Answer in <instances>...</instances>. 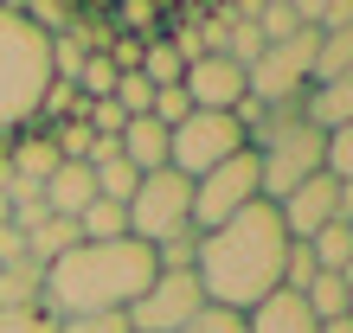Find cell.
Masks as SVG:
<instances>
[{
  "mask_svg": "<svg viewBox=\"0 0 353 333\" xmlns=\"http://www.w3.org/2000/svg\"><path fill=\"white\" fill-rule=\"evenodd\" d=\"M283 257H289V231L276 218V205H244L232 224L205 231L193 250V282L212 308H232V314H251L263 295L283 288Z\"/></svg>",
  "mask_w": 353,
  "mask_h": 333,
  "instance_id": "cell-1",
  "label": "cell"
},
{
  "mask_svg": "<svg viewBox=\"0 0 353 333\" xmlns=\"http://www.w3.org/2000/svg\"><path fill=\"white\" fill-rule=\"evenodd\" d=\"M154 282V250L135 237L116 244H77L58 263H46V295L39 314L65 321V314H129V301Z\"/></svg>",
  "mask_w": 353,
  "mask_h": 333,
  "instance_id": "cell-2",
  "label": "cell"
},
{
  "mask_svg": "<svg viewBox=\"0 0 353 333\" xmlns=\"http://www.w3.org/2000/svg\"><path fill=\"white\" fill-rule=\"evenodd\" d=\"M52 90V39L19 7H0V135L32 129Z\"/></svg>",
  "mask_w": 353,
  "mask_h": 333,
  "instance_id": "cell-3",
  "label": "cell"
},
{
  "mask_svg": "<svg viewBox=\"0 0 353 333\" xmlns=\"http://www.w3.org/2000/svg\"><path fill=\"white\" fill-rule=\"evenodd\" d=\"M321 129L302 122L296 109H270L263 129L251 135V154H257V180H263V205H283L302 180L321 173Z\"/></svg>",
  "mask_w": 353,
  "mask_h": 333,
  "instance_id": "cell-4",
  "label": "cell"
},
{
  "mask_svg": "<svg viewBox=\"0 0 353 333\" xmlns=\"http://www.w3.org/2000/svg\"><path fill=\"white\" fill-rule=\"evenodd\" d=\"M122 218H129V237L135 244H168L174 231H193V180L174 173V166H161V173H141L135 199L122 205Z\"/></svg>",
  "mask_w": 353,
  "mask_h": 333,
  "instance_id": "cell-5",
  "label": "cell"
},
{
  "mask_svg": "<svg viewBox=\"0 0 353 333\" xmlns=\"http://www.w3.org/2000/svg\"><path fill=\"white\" fill-rule=\"evenodd\" d=\"M315 45H321V39L308 26L296 39H283V45H263V58L244 71V90H251L263 109H296L302 90L315 83Z\"/></svg>",
  "mask_w": 353,
  "mask_h": 333,
  "instance_id": "cell-6",
  "label": "cell"
},
{
  "mask_svg": "<svg viewBox=\"0 0 353 333\" xmlns=\"http://www.w3.org/2000/svg\"><path fill=\"white\" fill-rule=\"evenodd\" d=\"M263 199V180H257V154L244 148L232 160H219L212 173H199L193 180V231H219V224H232L244 205H257Z\"/></svg>",
  "mask_w": 353,
  "mask_h": 333,
  "instance_id": "cell-7",
  "label": "cell"
},
{
  "mask_svg": "<svg viewBox=\"0 0 353 333\" xmlns=\"http://www.w3.org/2000/svg\"><path fill=\"white\" fill-rule=\"evenodd\" d=\"M232 154H244V129L232 122V109H193V116L168 135V166H174V173H186V180L212 173V166L232 160Z\"/></svg>",
  "mask_w": 353,
  "mask_h": 333,
  "instance_id": "cell-8",
  "label": "cell"
},
{
  "mask_svg": "<svg viewBox=\"0 0 353 333\" xmlns=\"http://www.w3.org/2000/svg\"><path fill=\"white\" fill-rule=\"evenodd\" d=\"M205 308L193 269H154V282L129 301V333H180Z\"/></svg>",
  "mask_w": 353,
  "mask_h": 333,
  "instance_id": "cell-9",
  "label": "cell"
},
{
  "mask_svg": "<svg viewBox=\"0 0 353 333\" xmlns=\"http://www.w3.org/2000/svg\"><path fill=\"white\" fill-rule=\"evenodd\" d=\"M334 199H341V180H327V173L302 180L296 193H289V199L276 205V218H283L289 244H308L315 231H327V224H334Z\"/></svg>",
  "mask_w": 353,
  "mask_h": 333,
  "instance_id": "cell-10",
  "label": "cell"
},
{
  "mask_svg": "<svg viewBox=\"0 0 353 333\" xmlns=\"http://www.w3.org/2000/svg\"><path fill=\"white\" fill-rule=\"evenodd\" d=\"M180 90H186V103H193V109H238L244 96V71L232 65V58H199V65H186V77H180Z\"/></svg>",
  "mask_w": 353,
  "mask_h": 333,
  "instance_id": "cell-11",
  "label": "cell"
},
{
  "mask_svg": "<svg viewBox=\"0 0 353 333\" xmlns=\"http://www.w3.org/2000/svg\"><path fill=\"white\" fill-rule=\"evenodd\" d=\"M39 199H46L52 218H84V205L97 199V173L84 160H58V173L39 186Z\"/></svg>",
  "mask_w": 353,
  "mask_h": 333,
  "instance_id": "cell-12",
  "label": "cell"
},
{
  "mask_svg": "<svg viewBox=\"0 0 353 333\" xmlns=\"http://www.w3.org/2000/svg\"><path fill=\"white\" fill-rule=\"evenodd\" d=\"M244 333H321V321L308 314V301H302V295L276 288V295H263L251 314H244Z\"/></svg>",
  "mask_w": 353,
  "mask_h": 333,
  "instance_id": "cell-13",
  "label": "cell"
},
{
  "mask_svg": "<svg viewBox=\"0 0 353 333\" xmlns=\"http://www.w3.org/2000/svg\"><path fill=\"white\" fill-rule=\"evenodd\" d=\"M296 116L302 122H315V129H347L353 122V77H334V83H315V90H302L296 103Z\"/></svg>",
  "mask_w": 353,
  "mask_h": 333,
  "instance_id": "cell-14",
  "label": "cell"
},
{
  "mask_svg": "<svg viewBox=\"0 0 353 333\" xmlns=\"http://www.w3.org/2000/svg\"><path fill=\"white\" fill-rule=\"evenodd\" d=\"M122 160H129L135 173H161V166H168V129H161L154 116H135L129 129H122Z\"/></svg>",
  "mask_w": 353,
  "mask_h": 333,
  "instance_id": "cell-15",
  "label": "cell"
},
{
  "mask_svg": "<svg viewBox=\"0 0 353 333\" xmlns=\"http://www.w3.org/2000/svg\"><path fill=\"white\" fill-rule=\"evenodd\" d=\"M39 295H46V269L39 263L0 269V314H39Z\"/></svg>",
  "mask_w": 353,
  "mask_h": 333,
  "instance_id": "cell-16",
  "label": "cell"
},
{
  "mask_svg": "<svg viewBox=\"0 0 353 333\" xmlns=\"http://www.w3.org/2000/svg\"><path fill=\"white\" fill-rule=\"evenodd\" d=\"M141 77L154 83V90H180V77H186V58L168 45V39H148V45H141V65H135Z\"/></svg>",
  "mask_w": 353,
  "mask_h": 333,
  "instance_id": "cell-17",
  "label": "cell"
},
{
  "mask_svg": "<svg viewBox=\"0 0 353 333\" xmlns=\"http://www.w3.org/2000/svg\"><path fill=\"white\" fill-rule=\"evenodd\" d=\"M77 237H84V244H116V237H129V218H122V205L90 199V205H84V218H77Z\"/></svg>",
  "mask_w": 353,
  "mask_h": 333,
  "instance_id": "cell-18",
  "label": "cell"
},
{
  "mask_svg": "<svg viewBox=\"0 0 353 333\" xmlns=\"http://www.w3.org/2000/svg\"><path fill=\"white\" fill-rule=\"evenodd\" d=\"M77 244H84V237H77V218H52L46 231H32V237H26V257L46 269V263L65 257V250H77Z\"/></svg>",
  "mask_w": 353,
  "mask_h": 333,
  "instance_id": "cell-19",
  "label": "cell"
},
{
  "mask_svg": "<svg viewBox=\"0 0 353 333\" xmlns=\"http://www.w3.org/2000/svg\"><path fill=\"white\" fill-rule=\"evenodd\" d=\"M251 26L263 32V45H283V39H296V32H302V13H296V0H257Z\"/></svg>",
  "mask_w": 353,
  "mask_h": 333,
  "instance_id": "cell-20",
  "label": "cell"
},
{
  "mask_svg": "<svg viewBox=\"0 0 353 333\" xmlns=\"http://www.w3.org/2000/svg\"><path fill=\"white\" fill-rule=\"evenodd\" d=\"M302 301H308V314H315V321H341V314H347V301H353V288H347L341 276H315Z\"/></svg>",
  "mask_w": 353,
  "mask_h": 333,
  "instance_id": "cell-21",
  "label": "cell"
},
{
  "mask_svg": "<svg viewBox=\"0 0 353 333\" xmlns=\"http://www.w3.org/2000/svg\"><path fill=\"white\" fill-rule=\"evenodd\" d=\"M90 173H97V199H110V205H129L135 186H141V173L129 160H103V166H90Z\"/></svg>",
  "mask_w": 353,
  "mask_h": 333,
  "instance_id": "cell-22",
  "label": "cell"
},
{
  "mask_svg": "<svg viewBox=\"0 0 353 333\" xmlns=\"http://www.w3.org/2000/svg\"><path fill=\"white\" fill-rule=\"evenodd\" d=\"M321 173L341 180V186H353V122H347V129H327V141H321Z\"/></svg>",
  "mask_w": 353,
  "mask_h": 333,
  "instance_id": "cell-23",
  "label": "cell"
},
{
  "mask_svg": "<svg viewBox=\"0 0 353 333\" xmlns=\"http://www.w3.org/2000/svg\"><path fill=\"white\" fill-rule=\"evenodd\" d=\"M116 77H122V71L97 52V58H84V71H77V83H71V90L84 96V103H103V96H116Z\"/></svg>",
  "mask_w": 353,
  "mask_h": 333,
  "instance_id": "cell-24",
  "label": "cell"
},
{
  "mask_svg": "<svg viewBox=\"0 0 353 333\" xmlns=\"http://www.w3.org/2000/svg\"><path fill=\"white\" fill-rule=\"evenodd\" d=\"M116 103H122V116H129V122L148 116V109H154V83L141 77V71H122V77H116Z\"/></svg>",
  "mask_w": 353,
  "mask_h": 333,
  "instance_id": "cell-25",
  "label": "cell"
},
{
  "mask_svg": "<svg viewBox=\"0 0 353 333\" xmlns=\"http://www.w3.org/2000/svg\"><path fill=\"white\" fill-rule=\"evenodd\" d=\"M19 13H26L32 26L46 32V39H58V32H71V19H77V7H71V0H32V7H19Z\"/></svg>",
  "mask_w": 353,
  "mask_h": 333,
  "instance_id": "cell-26",
  "label": "cell"
},
{
  "mask_svg": "<svg viewBox=\"0 0 353 333\" xmlns=\"http://www.w3.org/2000/svg\"><path fill=\"white\" fill-rule=\"evenodd\" d=\"M193 250H199V231H174L168 244H154V269H193Z\"/></svg>",
  "mask_w": 353,
  "mask_h": 333,
  "instance_id": "cell-27",
  "label": "cell"
},
{
  "mask_svg": "<svg viewBox=\"0 0 353 333\" xmlns=\"http://www.w3.org/2000/svg\"><path fill=\"white\" fill-rule=\"evenodd\" d=\"M52 333H129V314H65Z\"/></svg>",
  "mask_w": 353,
  "mask_h": 333,
  "instance_id": "cell-28",
  "label": "cell"
},
{
  "mask_svg": "<svg viewBox=\"0 0 353 333\" xmlns=\"http://www.w3.org/2000/svg\"><path fill=\"white\" fill-rule=\"evenodd\" d=\"M180 333H244V314H232V308H212V301H205Z\"/></svg>",
  "mask_w": 353,
  "mask_h": 333,
  "instance_id": "cell-29",
  "label": "cell"
},
{
  "mask_svg": "<svg viewBox=\"0 0 353 333\" xmlns=\"http://www.w3.org/2000/svg\"><path fill=\"white\" fill-rule=\"evenodd\" d=\"M148 116H154V122H161V129H168V135H174V129H180V122H186V116H193V103H186V90H154V109H148Z\"/></svg>",
  "mask_w": 353,
  "mask_h": 333,
  "instance_id": "cell-30",
  "label": "cell"
},
{
  "mask_svg": "<svg viewBox=\"0 0 353 333\" xmlns=\"http://www.w3.org/2000/svg\"><path fill=\"white\" fill-rule=\"evenodd\" d=\"M13 263H32L26 257V237H19L13 224H0V269H13Z\"/></svg>",
  "mask_w": 353,
  "mask_h": 333,
  "instance_id": "cell-31",
  "label": "cell"
},
{
  "mask_svg": "<svg viewBox=\"0 0 353 333\" xmlns=\"http://www.w3.org/2000/svg\"><path fill=\"white\" fill-rule=\"evenodd\" d=\"M0 333H52L46 314H0Z\"/></svg>",
  "mask_w": 353,
  "mask_h": 333,
  "instance_id": "cell-32",
  "label": "cell"
},
{
  "mask_svg": "<svg viewBox=\"0 0 353 333\" xmlns=\"http://www.w3.org/2000/svg\"><path fill=\"white\" fill-rule=\"evenodd\" d=\"M334 224H353V186H341V199H334Z\"/></svg>",
  "mask_w": 353,
  "mask_h": 333,
  "instance_id": "cell-33",
  "label": "cell"
},
{
  "mask_svg": "<svg viewBox=\"0 0 353 333\" xmlns=\"http://www.w3.org/2000/svg\"><path fill=\"white\" fill-rule=\"evenodd\" d=\"M321 333H353V321L341 314V321H321Z\"/></svg>",
  "mask_w": 353,
  "mask_h": 333,
  "instance_id": "cell-34",
  "label": "cell"
},
{
  "mask_svg": "<svg viewBox=\"0 0 353 333\" xmlns=\"http://www.w3.org/2000/svg\"><path fill=\"white\" fill-rule=\"evenodd\" d=\"M341 282H347V288H353V263H347V269H341Z\"/></svg>",
  "mask_w": 353,
  "mask_h": 333,
  "instance_id": "cell-35",
  "label": "cell"
},
{
  "mask_svg": "<svg viewBox=\"0 0 353 333\" xmlns=\"http://www.w3.org/2000/svg\"><path fill=\"white\" fill-rule=\"evenodd\" d=\"M347 321H353V301H347Z\"/></svg>",
  "mask_w": 353,
  "mask_h": 333,
  "instance_id": "cell-36",
  "label": "cell"
}]
</instances>
